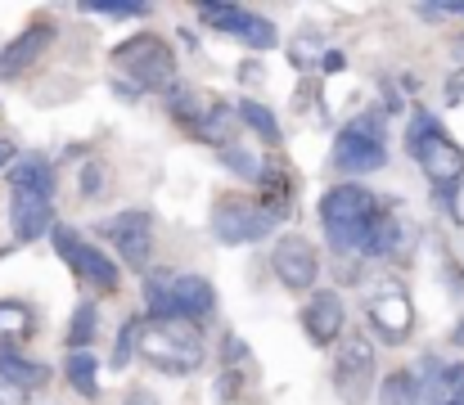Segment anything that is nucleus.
<instances>
[{"instance_id":"cd10ccee","label":"nucleus","mask_w":464,"mask_h":405,"mask_svg":"<svg viewBox=\"0 0 464 405\" xmlns=\"http://www.w3.org/2000/svg\"><path fill=\"white\" fill-rule=\"evenodd\" d=\"M433 405H464V365H447V370H442Z\"/></svg>"},{"instance_id":"dca6fc26","label":"nucleus","mask_w":464,"mask_h":405,"mask_svg":"<svg viewBox=\"0 0 464 405\" xmlns=\"http://www.w3.org/2000/svg\"><path fill=\"white\" fill-rule=\"evenodd\" d=\"M0 379L27 397V392H41L50 383V370L41 361H32L27 352H18L14 342H0Z\"/></svg>"},{"instance_id":"e433bc0d","label":"nucleus","mask_w":464,"mask_h":405,"mask_svg":"<svg viewBox=\"0 0 464 405\" xmlns=\"http://www.w3.org/2000/svg\"><path fill=\"white\" fill-rule=\"evenodd\" d=\"M451 338H456V347H464V320L456 324V333H451Z\"/></svg>"},{"instance_id":"4468645a","label":"nucleus","mask_w":464,"mask_h":405,"mask_svg":"<svg viewBox=\"0 0 464 405\" xmlns=\"http://www.w3.org/2000/svg\"><path fill=\"white\" fill-rule=\"evenodd\" d=\"M50 41H54V23H32V27H23V32L0 50V77L9 82V77H23L27 68H36V59L45 54Z\"/></svg>"},{"instance_id":"f8f14e48","label":"nucleus","mask_w":464,"mask_h":405,"mask_svg":"<svg viewBox=\"0 0 464 405\" xmlns=\"http://www.w3.org/2000/svg\"><path fill=\"white\" fill-rule=\"evenodd\" d=\"M271 270H276V279H280L285 288L307 293L311 284H315V275H320V262H315V248H311L303 235H285V239L271 248Z\"/></svg>"},{"instance_id":"b1692460","label":"nucleus","mask_w":464,"mask_h":405,"mask_svg":"<svg viewBox=\"0 0 464 405\" xmlns=\"http://www.w3.org/2000/svg\"><path fill=\"white\" fill-rule=\"evenodd\" d=\"M198 14H203V23H212V27L230 32V36H239V32H244V23L253 18L244 5H198Z\"/></svg>"},{"instance_id":"f704fd0d","label":"nucleus","mask_w":464,"mask_h":405,"mask_svg":"<svg viewBox=\"0 0 464 405\" xmlns=\"http://www.w3.org/2000/svg\"><path fill=\"white\" fill-rule=\"evenodd\" d=\"M0 405H23V392H18V388H9L5 379H0Z\"/></svg>"},{"instance_id":"bb28decb","label":"nucleus","mask_w":464,"mask_h":405,"mask_svg":"<svg viewBox=\"0 0 464 405\" xmlns=\"http://www.w3.org/2000/svg\"><path fill=\"white\" fill-rule=\"evenodd\" d=\"M95 320H100V311L86 302V306H77V315H72V329H68V347L72 352H86V342L95 338Z\"/></svg>"},{"instance_id":"6e6552de","label":"nucleus","mask_w":464,"mask_h":405,"mask_svg":"<svg viewBox=\"0 0 464 405\" xmlns=\"http://www.w3.org/2000/svg\"><path fill=\"white\" fill-rule=\"evenodd\" d=\"M374 388V347L370 338H347L334 356V392L347 405H365Z\"/></svg>"},{"instance_id":"72a5a7b5","label":"nucleus","mask_w":464,"mask_h":405,"mask_svg":"<svg viewBox=\"0 0 464 405\" xmlns=\"http://www.w3.org/2000/svg\"><path fill=\"white\" fill-rule=\"evenodd\" d=\"M122 405H158V397L150 392V388H136V392H131V397H127Z\"/></svg>"},{"instance_id":"c85d7f7f","label":"nucleus","mask_w":464,"mask_h":405,"mask_svg":"<svg viewBox=\"0 0 464 405\" xmlns=\"http://www.w3.org/2000/svg\"><path fill=\"white\" fill-rule=\"evenodd\" d=\"M86 14H109V18H145L150 5H136V0H86L82 5Z\"/></svg>"},{"instance_id":"2eb2a0df","label":"nucleus","mask_w":464,"mask_h":405,"mask_svg":"<svg viewBox=\"0 0 464 405\" xmlns=\"http://www.w3.org/2000/svg\"><path fill=\"white\" fill-rule=\"evenodd\" d=\"M50 221H54V207H50V198H45V194H14V203H9L14 239L32 244V239H41V235L50 230Z\"/></svg>"},{"instance_id":"c9c22d12","label":"nucleus","mask_w":464,"mask_h":405,"mask_svg":"<svg viewBox=\"0 0 464 405\" xmlns=\"http://www.w3.org/2000/svg\"><path fill=\"white\" fill-rule=\"evenodd\" d=\"M324 72H343V54L338 50H324V63H320Z\"/></svg>"},{"instance_id":"a878e982","label":"nucleus","mask_w":464,"mask_h":405,"mask_svg":"<svg viewBox=\"0 0 464 405\" xmlns=\"http://www.w3.org/2000/svg\"><path fill=\"white\" fill-rule=\"evenodd\" d=\"M239 41H244L248 50H276V45H280V32H276V23H271V18H257V14H253V18L244 23Z\"/></svg>"},{"instance_id":"20e7f679","label":"nucleus","mask_w":464,"mask_h":405,"mask_svg":"<svg viewBox=\"0 0 464 405\" xmlns=\"http://www.w3.org/2000/svg\"><path fill=\"white\" fill-rule=\"evenodd\" d=\"M113 68L118 77H127V91H167L176 77V59L158 36H131L113 50Z\"/></svg>"},{"instance_id":"412c9836","label":"nucleus","mask_w":464,"mask_h":405,"mask_svg":"<svg viewBox=\"0 0 464 405\" xmlns=\"http://www.w3.org/2000/svg\"><path fill=\"white\" fill-rule=\"evenodd\" d=\"M63 370H68V383H72L82 397H100V361H95L91 352H72Z\"/></svg>"},{"instance_id":"a211bd4d","label":"nucleus","mask_w":464,"mask_h":405,"mask_svg":"<svg viewBox=\"0 0 464 405\" xmlns=\"http://www.w3.org/2000/svg\"><path fill=\"white\" fill-rule=\"evenodd\" d=\"M438 379H442V374H438ZM438 379H433V383H420V374L397 370V374H388V379H383V388H379V405H433Z\"/></svg>"},{"instance_id":"7c9ffc66","label":"nucleus","mask_w":464,"mask_h":405,"mask_svg":"<svg viewBox=\"0 0 464 405\" xmlns=\"http://www.w3.org/2000/svg\"><path fill=\"white\" fill-rule=\"evenodd\" d=\"M82 176H86V180H82V194H100V189H104V171H100L95 162H91Z\"/></svg>"},{"instance_id":"393cba45","label":"nucleus","mask_w":464,"mask_h":405,"mask_svg":"<svg viewBox=\"0 0 464 405\" xmlns=\"http://www.w3.org/2000/svg\"><path fill=\"white\" fill-rule=\"evenodd\" d=\"M239 118L262 135V140H271V144L280 140V122H276V113H271L266 104H257V100H239Z\"/></svg>"},{"instance_id":"9b49d317","label":"nucleus","mask_w":464,"mask_h":405,"mask_svg":"<svg viewBox=\"0 0 464 405\" xmlns=\"http://www.w3.org/2000/svg\"><path fill=\"white\" fill-rule=\"evenodd\" d=\"M365 320H370V329H374L383 342H401V338H411V329H415L411 297H406L401 288H392V284L365 297Z\"/></svg>"},{"instance_id":"473e14b6","label":"nucleus","mask_w":464,"mask_h":405,"mask_svg":"<svg viewBox=\"0 0 464 405\" xmlns=\"http://www.w3.org/2000/svg\"><path fill=\"white\" fill-rule=\"evenodd\" d=\"M235 388H239V379L230 374V379H221L217 383V401H235Z\"/></svg>"},{"instance_id":"423d86ee","label":"nucleus","mask_w":464,"mask_h":405,"mask_svg":"<svg viewBox=\"0 0 464 405\" xmlns=\"http://www.w3.org/2000/svg\"><path fill=\"white\" fill-rule=\"evenodd\" d=\"M383 162H388V149H383V118L379 113H361L334 135V167L343 176H370Z\"/></svg>"},{"instance_id":"f03ea898","label":"nucleus","mask_w":464,"mask_h":405,"mask_svg":"<svg viewBox=\"0 0 464 405\" xmlns=\"http://www.w3.org/2000/svg\"><path fill=\"white\" fill-rule=\"evenodd\" d=\"M406 140H411V158L424 167V176L433 180V189L451 198V189L460 185V176H464V149L429 113H415Z\"/></svg>"},{"instance_id":"5701e85b","label":"nucleus","mask_w":464,"mask_h":405,"mask_svg":"<svg viewBox=\"0 0 464 405\" xmlns=\"http://www.w3.org/2000/svg\"><path fill=\"white\" fill-rule=\"evenodd\" d=\"M145 320H127L122 333H118V347H113V370H127L136 361V352H145Z\"/></svg>"},{"instance_id":"9d476101","label":"nucleus","mask_w":464,"mask_h":405,"mask_svg":"<svg viewBox=\"0 0 464 405\" xmlns=\"http://www.w3.org/2000/svg\"><path fill=\"white\" fill-rule=\"evenodd\" d=\"M54 248H59V257L68 262V266L82 275V284H95V288H118V262L113 257H104L100 248H91L86 239H77L68 226H54Z\"/></svg>"},{"instance_id":"6ab92c4d","label":"nucleus","mask_w":464,"mask_h":405,"mask_svg":"<svg viewBox=\"0 0 464 405\" xmlns=\"http://www.w3.org/2000/svg\"><path fill=\"white\" fill-rule=\"evenodd\" d=\"M9 185H14V194H45V198H50L54 176H50L45 153H23V158L9 167Z\"/></svg>"},{"instance_id":"0eeeda50","label":"nucleus","mask_w":464,"mask_h":405,"mask_svg":"<svg viewBox=\"0 0 464 405\" xmlns=\"http://www.w3.org/2000/svg\"><path fill=\"white\" fill-rule=\"evenodd\" d=\"M171 113H176V118H180L189 131L198 135V140H208V144H226V149H230L235 118H230L226 100H217V95H198V91L176 86V91H171Z\"/></svg>"},{"instance_id":"7ed1b4c3","label":"nucleus","mask_w":464,"mask_h":405,"mask_svg":"<svg viewBox=\"0 0 464 405\" xmlns=\"http://www.w3.org/2000/svg\"><path fill=\"white\" fill-rule=\"evenodd\" d=\"M140 356L162 374H194L203 365L198 329L189 320H154L145 329V352Z\"/></svg>"},{"instance_id":"f3484780","label":"nucleus","mask_w":464,"mask_h":405,"mask_svg":"<svg viewBox=\"0 0 464 405\" xmlns=\"http://www.w3.org/2000/svg\"><path fill=\"white\" fill-rule=\"evenodd\" d=\"M171 306H176V320H203V315H212L217 293H212V284L203 275H176Z\"/></svg>"},{"instance_id":"ddd939ff","label":"nucleus","mask_w":464,"mask_h":405,"mask_svg":"<svg viewBox=\"0 0 464 405\" xmlns=\"http://www.w3.org/2000/svg\"><path fill=\"white\" fill-rule=\"evenodd\" d=\"M343 324H347V311H343V297L334 288H320L311 293V302L303 306V333H307L315 347H334L343 338Z\"/></svg>"},{"instance_id":"f257e3e1","label":"nucleus","mask_w":464,"mask_h":405,"mask_svg":"<svg viewBox=\"0 0 464 405\" xmlns=\"http://www.w3.org/2000/svg\"><path fill=\"white\" fill-rule=\"evenodd\" d=\"M379 217H383L379 198L365 185H334L320 198V226H324V239L338 253H365L370 230L379 226Z\"/></svg>"},{"instance_id":"4c0bfd02","label":"nucleus","mask_w":464,"mask_h":405,"mask_svg":"<svg viewBox=\"0 0 464 405\" xmlns=\"http://www.w3.org/2000/svg\"><path fill=\"white\" fill-rule=\"evenodd\" d=\"M456 50H460V59H464V36H460V41H456Z\"/></svg>"},{"instance_id":"1a4fd4ad","label":"nucleus","mask_w":464,"mask_h":405,"mask_svg":"<svg viewBox=\"0 0 464 405\" xmlns=\"http://www.w3.org/2000/svg\"><path fill=\"white\" fill-rule=\"evenodd\" d=\"M100 230L113 239L122 266L150 270V253H154V217H150L145 207H127V212H118L113 221H104Z\"/></svg>"},{"instance_id":"39448f33","label":"nucleus","mask_w":464,"mask_h":405,"mask_svg":"<svg viewBox=\"0 0 464 405\" xmlns=\"http://www.w3.org/2000/svg\"><path fill=\"white\" fill-rule=\"evenodd\" d=\"M280 221H285V212L276 203H262V198L230 194V198H217V207H212V235L221 244H257Z\"/></svg>"},{"instance_id":"2f4dec72","label":"nucleus","mask_w":464,"mask_h":405,"mask_svg":"<svg viewBox=\"0 0 464 405\" xmlns=\"http://www.w3.org/2000/svg\"><path fill=\"white\" fill-rule=\"evenodd\" d=\"M18 162V149H14V140H0V171H9Z\"/></svg>"},{"instance_id":"4be33fe9","label":"nucleus","mask_w":464,"mask_h":405,"mask_svg":"<svg viewBox=\"0 0 464 405\" xmlns=\"http://www.w3.org/2000/svg\"><path fill=\"white\" fill-rule=\"evenodd\" d=\"M397 248H401V226L383 212V217H379V226L370 230V244H365V253H361V257H392Z\"/></svg>"},{"instance_id":"aec40b11","label":"nucleus","mask_w":464,"mask_h":405,"mask_svg":"<svg viewBox=\"0 0 464 405\" xmlns=\"http://www.w3.org/2000/svg\"><path fill=\"white\" fill-rule=\"evenodd\" d=\"M171 293H176V275H171V270H154V275H145V306L154 311V320H176Z\"/></svg>"},{"instance_id":"c756f323","label":"nucleus","mask_w":464,"mask_h":405,"mask_svg":"<svg viewBox=\"0 0 464 405\" xmlns=\"http://www.w3.org/2000/svg\"><path fill=\"white\" fill-rule=\"evenodd\" d=\"M9 329V338H23L27 333V306L18 302H0V333Z\"/></svg>"}]
</instances>
